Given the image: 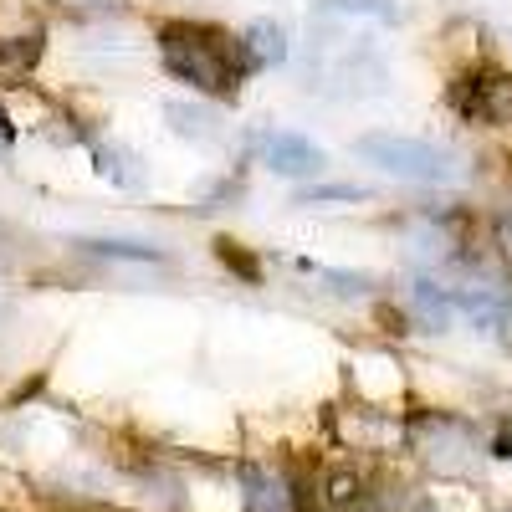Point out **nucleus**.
<instances>
[{
    "instance_id": "obj_1",
    "label": "nucleus",
    "mask_w": 512,
    "mask_h": 512,
    "mask_svg": "<svg viewBox=\"0 0 512 512\" xmlns=\"http://www.w3.org/2000/svg\"><path fill=\"white\" fill-rule=\"evenodd\" d=\"M154 41H159L164 72L190 82L205 98H236L246 72H251L246 41L221 31V26H210V21H164Z\"/></svg>"
},
{
    "instance_id": "obj_2",
    "label": "nucleus",
    "mask_w": 512,
    "mask_h": 512,
    "mask_svg": "<svg viewBox=\"0 0 512 512\" xmlns=\"http://www.w3.org/2000/svg\"><path fill=\"white\" fill-rule=\"evenodd\" d=\"M359 159L384 169L395 180H415V185H451L461 180V159L431 139H410V134H364L359 144Z\"/></svg>"
},
{
    "instance_id": "obj_3",
    "label": "nucleus",
    "mask_w": 512,
    "mask_h": 512,
    "mask_svg": "<svg viewBox=\"0 0 512 512\" xmlns=\"http://www.w3.org/2000/svg\"><path fill=\"white\" fill-rule=\"evenodd\" d=\"M410 441L420 451L425 466H436V472H472L482 461V441L472 425H461L456 415H425L410 425Z\"/></svg>"
},
{
    "instance_id": "obj_4",
    "label": "nucleus",
    "mask_w": 512,
    "mask_h": 512,
    "mask_svg": "<svg viewBox=\"0 0 512 512\" xmlns=\"http://www.w3.org/2000/svg\"><path fill=\"white\" fill-rule=\"evenodd\" d=\"M451 103L492 128H512V72H482V77H466L461 88L451 93Z\"/></svg>"
},
{
    "instance_id": "obj_5",
    "label": "nucleus",
    "mask_w": 512,
    "mask_h": 512,
    "mask_svg": "<svg viewBox=\"0 0 512 512\" xmlns=\"http://www.w3.org/2000/svg\"><path fill=\"white\" fill-rule=\"evenodd\" d=\"M451 303L472 328L512 344V287H461L451 292Z\"/></svg>"
},
{
    "instance_id": "obj_6",
    "label": "nucleus",
    "mask_w": 512,
    "mask_h": 512,
    "mask_svg": "<svg viewBox=\"0 0 512 512\" xmlns=\"http://www.w3.org/2000/svg\"><path fill=\"white\" fill-rule=\"evenodd\" d=\"M262 164L287 180H303L323 169V149L303 134H292V128H277V134H262Z\"/></svg>"
},
{
    "instance_id": "obj_7",
    "label": "nucleus",
    "mask_w": 512,
    "mask_h": 512,
    "mask_svg": "<svg viewBox=\"0 0 512 512\" xmlns=\"http://www.w3.org/2000/svg\"><path fill=\"white\" fill-rule=\"evenodd\" d=\"M236 482H241V502L251 512H292L297 507V487L277 466H241Z\"/></svg>"
},
{
    "instance_id": "obj_8",
    "label": "nucleus",
    "mask_w": 512,
    "mask_h": 512,
    "mask_svg": "<svg viewBox=\"0 0 512 512\" xmlns=\"http://www.w3.org/2000/svg\"><path fill=\"white\" fill-rule=\"evenodd\" d=\"M405 313H410L420 328L441 333V328H451L456 303H451V292H446V287H436V282H410V287H405Z\"/></svg>"
},
{
    "instance_id": "obj_9",
    "label": "nucleus",
    "mask_w": 512,
    "mask_h": 512,
    "mask_svg": "<svg viewBox=\"0 0 512 512\" xmlns=\"http://www.w3.org/2000/svg\"><path fill=\"white\" fill-rule=\"evenodd\" d=\"M241 41H246V57H251V67H282L287 62V26H277V21H251L246 31H241Z\"/></svg>"
},
{
    "instance_id": "obj_10",
    "label": "nucleus",
    "mask_w": 512,
    "mask_h": 512,
    "mask_svg": "<svg viewBox=\"0 0 512 512\" xmlns=\"http://www.w3.org/2000/svg\"><path fill=\"white\" fill-rule=\"evenodd\" d=\"M164 118L180 139H195V144H216L221 139V118L210 108H195V103H164Z\"/></svg>"
},
{
    "instance_id": "obj_11",
    "label": "nucleus",
    "mask_w": 512,
    "mask_h": 512,
    "mask_svg": "<svg viewBox=\"0 0 512 512\" xmlns=\"http://www.w3.org/2000/svg\"><path fill=\"white\" fill-rule=\"evenodd\" d=\"M93 159H98V175H103L108 185H118V190H139V185H144L139 159L128 154L123 144H93Z\"/></svg>"
},
{
    "instance_id": "obj_12",
    "label": "nucleus",
    "mask_w": 512,
    "mask_h": 512,
    "mask_svg": "<svg viewBox=\"0 0 512 512\" xmlns=\"http://www.w3.org/2000/svg\"><path fill=\"white\" fill-rule=\"evenodd\" d=\"M318 11L338 16H369V21H400V0H313Z\"/></svg>"
},
{
    "instance_id": "obj_13",
    "label": "nucleus",
    "mask_w": 512,
    "mask_h": 512,
    "mask_svg": "<svg viewBox=\"0 0 512 512\" xmlns=\"http://www.w3.org/2000/svg\"><path fill=\"white\" fill-rule=\"evenodd\" d=\"M77 246H88L98 256H118V262H164V256L144 241H77Z\"/></svg>"
},
{
    "instance_id": "obj_14",
    "label": "nucleus",
    "mask_w": 512,
    "mask_h": 512,
    "mask_svg": "<svg viewBox=\"0 0 512 512\" xmlns=\"http://www.w3.org/2000/svg\"><path fill=\"white\" fill-rule=\"evenodd\" d=\"M57 6L67 16H82V21H93V16H118L128 0H57Z\"/></svg>"
},
{
    "instance_id": "obj_15",
    "label": "nucleus",
    "mask_w": 512,
    "mask_h": 512,
    "mask_svg": "<svg viewBox=\"0 0 512 512\" xmlns=\"http://www.w3.org/2000/svg\"><path fill=\"white\" fill-rule=\"evenodd\" d=\"M364 190L354 185H333V190H308V195H297V205H323V200H359Z\"/></svg>"
},
{
    "instance_id": "obj_16",
    "label": "nucleus",
    "mask_w": 512,
    "mask_h": 512,
    "mask_svg": "<svg viewBox=\"0 0 512 512\" xmlns=\"http://www.w3.org/2000/svg\"><path fill=\"white\" fill-rule=\"evenodd\" d=\"M11 144V128H6V113H0V149Z\"/></svg>"
}]
</instances>
